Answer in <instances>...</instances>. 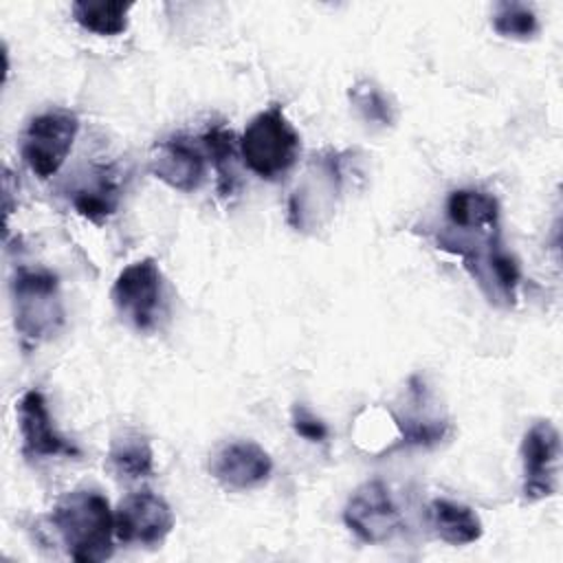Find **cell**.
<instances>
[{"mask_svg":"<svg viewBox=\"0 0 563 563\" xmlns=\"http://www.w3.org/2000/svg\"><path fill=\"white\" fill-rule=\"evenodd\" d=\"M117 312L136 330L147 332L156 325L163 299V273L154 257H143L125 266L110 290Z\"/></svg>","mask_w":563,"mask_h":563,"instance_id":"cell-5","label":"cell"},{"mask_svg":"<svg viewBox=\"0 0 563 563\" xmlns=\"http://www.w3.org/2000/svg\"><path fill=\"white\" fill-rule=\"evenodd\" d=\"M427 521L433 534L449 545H468L484 532L482 519L473 508L442 497L427 506Z\"/></svg>","mask_w":563,"mask_h":563,"instance_id":"cell-14","label":"cell"},{"mask_svg":"<svg viewBox=\"0 0 563 563\" xmlns=\"http://www.w3.org/2000/svg\"><path fill=\"white\" fill-rule=\"evenodd\" d=\"M350 103L354 106V110L367 121V123H376V125H394L396 121V108L389 101V97L369 79H361L354 86H350Z\"/></svg>","mask_w":563,"mask_h":563,"instance_id":"cell-19","label":"cell"},{"mask_svg":"<svg viewBox=\"0 0 563 563\" xmlns=\"http://www.w3.org/2000/svg\"><path fill=\"white\" fill-rule=\"evenodd\" d=\"M150 169L167 187L178 191H194L205 180L207 154L205 147L185 134L167 136L152 145Z\"/></svg>","mask_w":563,"mask_h":563,"instance_id":"cell-10","label":"cell"},{"mask_svg":"<svg viewBox=\"0 0 563 563\" xmlns=\"http://www.w3.org/2000/svg\"><path fill=\"white\" fill-rule=\"evenodd\" d=\"M209 473L229 490H251L271 477L273 460L257 442L233 440L211 455Z\"/></svg>","mask_w":563,"mask_h":563,"instance_id":"cell-11","label":"cell"},{"mask_svg":"<svg viewBox=\"0 0 563 563\" xmlns=\"http://www.w3.org/2000/svg\"><path fill=\"white\" fill-rule=\"evenodd\" d=\"M343 521L365 543H385L402 526L398 506L380 479H369L350 495Z\"/></svg>","mask_w":563,"mask_h":563,"instance_id":"cell-7","label":"cell"},{"mask_svg":"<svg viewBox=\"0 0 563 563\" xmlns=\"http://www.w3.org/2000/svg\"><path fill=\"white\" fill-rule=\"evenodd\" d=\"M290 424L295 429L297 435H301L303 440L308 442H325L328 440V427L321 418H317L306 405H292V411H290Z\"/></svg>","mask_w":563,"mask_h":563,"instance_id":"cell-22","label":"cell"},{"mask_svg":"<svg viewBox=\"0 0 563 563\" xmlns=\"http://www.w3.org/2000/svg\"><path fill=\"white\" fill-rule=\"evenodd\" d=\"M13 321L24 341H44L64 323L59 282L51 271L20 268L11 282Z\"/></svg>","mask_w":563,"mask_h":563,"instance_id":"cell-3","label":"cell"},{"mask_svg":"<svg viewBox=\"0 0 563 563\" xmlns=\"http://www.w3.org/2000/svg\"><path fill=\"white\" fill-rule=\"evenodd\" d=\"M339 189H341V156L334 152L314 156L312 167L306 174L303 183L290 196V222L297 229L312 227L317 222L314 213L332 209L334 198L325 194L336 196Z\"/></svg>","mask_w":563,"mask_h":563,"instance_id":"cell-12","label":"cell"},{"mask_svg":"<svg viewBox=\"0 0 563 563\" xmlns=\"http://www.w3.org/2000/svg\"><path fill=\"white\" fill-rule=\"evenodd\" d=\"M18 427L22 435V453L26 460H44L55 455H79V449L57 433L48 402L40 389H29L18 402Z\"/></svg>","mask_w":563,"mask_h":563,"instance_id":"cell-9","label":"cell"},{"mask_svg":"<svg viewBox=\"0 0 563 563\" xmlns=\"http://www.w3.org/2000/svg\"><path fill=\"white\" fill-rule=\"evenodd\" d=\"M119 200V180L110 167H99L90 180L73 191V207L79 216L88 218L95 224H103L110 216H114Z\"/></svg>","mask_w":563,"mask_h":563,"instance_id":"cell-16","label":"cell"},{"mask_svg":"<svg viewBox=\"0 0 563 563\" xmlns=\"http://www.w3.org/2000/svg\"><path fill=\"white\" fill-rule=\"evenodd\" d=\"M396 424L400 427L405 444H418V446H431L444 440L449 433V422L435 420V418H418V416H400L396 418Z\"/></svg>","mask_w":563,"mask_h":563,"instance_id":"cell-21","label":"cell"},{"mask_svg":"<svg viewBox=\"0 0 563 563\" xmlns=\"http://www.w3.org/2000/svg\"><path fill=\"white\" fill-rule=\"evenodd\" d=\"M521 490L526 501H539L556 493L561 435L550 420H537L521 440Z\"/></svg>","mask_w":563,"mask_h":563,"instance_id":"cell-6","label":"cell"},{"mask_svg":"<svg viewBox=\"0 0 563 563\" xmlns=\"http://www.w3.org/2000/svg\"><path fill=\"white\" fill-rule=\"evenodd\" d=\"M77 132L79 119L75 112L62 108L46 110L29 121L20 141V154L35 176L51 178L68 158Z\"/></svg>","mask_w":563,"mask_h":563,"instance_id":"cell-4","label":"cell"},{"mask_svg":"<svg viewBox=\"0 0 563 563\" xmlns=\"http://www.w3.org/2000/svg\"><path fill=\"white\" fill-rule=\"evenodd\" d=\"M174 528L169 504L152 493H130L114 510V537L132 545H161Z\"/></svg>","mask_w":563,"mask_h":563,"instance_id":"cell-8","label":"cell"},{"mask_svg":"<svg viewBox=\"0 0 563 563\" xmlns=\"http://www.w3.org/2000/svg\"><path fill=\"white\" fill-rule=\"evenodd\" d=\"M493 29L501 37L530 40L539 31L534 11L521 2H497L493 11Z\"/></svg>","mask_w":563,"mask_h":563,"instance_id":"cell-20","label":"cell"},{"mask_svg":"<svg viewBox=\"0 0 563 563\" xmlns=\"http://www.w3.org/2000/svg\"><path fill=\"white\" fill-rule=\"evenodd\" d=\"M301 139L286 119L282 103H271L257 112L240 139V156L244 165L264 180H277L297 163Z\"/></svg>","mask_w":563,"mask_h":563,"instance_id":"cell-2","label":"cell"},{"mask_svg":"<svg viewBox=\"0 0 563 563\" xmlns=\"http://www.w3.org/2000/svg\"><path fill=\"white\" fill-rule=\"evenodd\" d=\"M132 2L121 0H75L70 11L75 22L97 35H119L128 29V13Z\"/></svg>","mask_w":563,"mask_h":563,"instance_id":"cell-17","label":"cell"},{"mask_svg":"<svg viewBox=\"0 0 563 563\" xmlns=\"http://www.w3.org/2000/svg\"><path fill=\"white\" fill-rule=\"evenodd\" d=\"M110 471L128 482L147 479L154 475V451L150 440L139 431H121L108 449Z\"/></svg>","mask_w":563,"mask_h":563,"instance_id":"cell-15","label":"cell"},{"mask_svg":"<svg viewBox=\"0 0 563 563\" xmlns=\"http://www.w3.org/2000/svg\"><path fill=\"white\" fill-rule=\"evenodd\" d=\"M200 145L205 147L207 158H211L218 172V191L222 196L233 194L238 185V174L233 169V163L240 150L235 134L224 125H209L200 136Z\"/></svg>","mask_w":563,"mask_h":563,"instance_id":"cell-18","label":"cell"},{"mask_svg":"<svg viewBox=\"0 0 563 563\" xmlns=\"http://www.w3.org/2000/svg\"><path fill=\"white\" fill-rule=\"evenodd\" d=\"M51 523L73 561L99 563L112 556L114 512L99 490L75 488L64 493L53 506Z\"/></svg>","mask_w":563,"mask_h":563,"instance_id":"cell-1","label":"cell"},{"mask_svg":"<svg viewBox=\"0 0 563 563\" xmlns=\"http://www.w3.org/2000/svg\"><path fill=\"white\" fill-rule=\"evenodd\" d=\"M446 218L451 229L475 233L479 240L499 238V205L495 196L482 189H455L446 198Z\"/></svg>","mask_w":563,"mask_h":563,"instance_id":"cell-13","label":"cell"}]
</instances>
